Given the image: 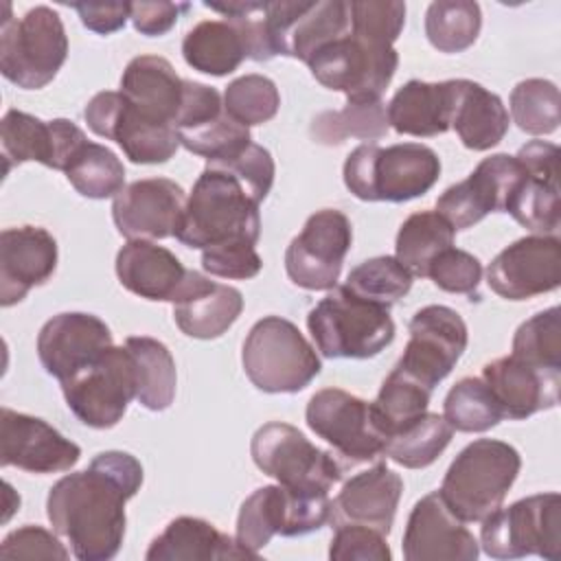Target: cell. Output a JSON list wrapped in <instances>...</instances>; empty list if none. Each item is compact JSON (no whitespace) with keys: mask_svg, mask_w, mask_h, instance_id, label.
<instances>
[{"mask_svg":"<svg viewBox=\"0 0 561 561\" xmlns=\"http://www.w3.org/2000/svg\"><path fill=\"white\" fill-rule=\"evenodd\" d=\"M131 351L138 370V392L136 399L151 412L167 410L175 399V362L171 351L156 337L131 335L125 340Z\"/></svg>","mask_w":561,"mask_h":561,"instance_id":"obj_35","label":"cell"},{"mask_svg":"<svg viewBox=\"0 0 561 561\" xmlns=\"http://www.w3.org/2000/svg\"><path fill=\"white\" fill-rule=\"evenodd\" d=\"M408 331L410 340L394 368L434 392L467 348V324L451 307L427 305L412 316Z\"/></svg>","mask_w":561,"mask_h":561,"instance_id":"obj_16","label":"cell"},{"mask_svg":"<svg viewBox=\"0 0 561 561\" xmlns=\"http://www.w3.org/2000/svg\"><path fill=\"white\" fill-rule=\"evenodd\" d=\"M329 557L333 561H390L392 552L379 530L362 524H340L333 526Z\"/></svg>","mask_w":561,"mask_h":561,"instance_id":"obj_53","label":"cell"},{"mask_svg":"<svg viewBox=\"0 0 561 561\" xmlns=\"http://www.w3.org/2000/svg\"><path fill=\"white\" fill-rule=\"evenodd\" d=\"M250 454L265 476L296 491L329 493L344 471L333 454L316 447L300 430L280 421L265 423L254 432Z\"/></svg>","mask_w":561,"mask_h":561,"instance_id":"obj_11","label":"cell"},{"mask_svg":"<svg viewBox=\"0 0 561 561\" xmlns=\"http://www.w3.org/2000/svg\"><path fill=\"white\" fill-rule=\"evenodd\" d=\"M83 118L96 136L114 140L136 164H162L180 147L175 127L142 116L121 90L94 94L83 110Z\"/></svg>","mask_w":561,"mask_h":561,"instance_id":"obj_14","label":"cell"},{"mask_svg":"<svg viewBox=\"0 0 561 561\" xmlns=\"http://www.w3.org/2000/svg\"><path fill=\"white\" fill-rule=\"evenodd\" d=\"M519 226L535 234H557L559 230V184L557 178L535 175L524 169V178L508 197L506 210Z\"/></svg>","mask_w":561,"mask_h":561,"instance_id":"obj_40","label":"cell"},{"mask_svg":"<svg viewBox=\"0 0 561 561\" xmlns=\"http://www.w3.org/2000/svg\"><path fill=\"white\" fill-rule=\"evenodd\" d=\"M171 302L175 324L184 335L195 340H215L224 335L243 311V296L239 289L215 283L195 270H186Z\"/></svg>","mask_w":561,"mask_h":561,"instance_id":"obj_27","label":"cell"},{"mask_svg":"<svg viewBox=\"0 0 561 561\" xmlns=\"http://www.w3.org/2000/svg\"><path fill=\"white\" fill-rule=\"evenodd\" d=\"M386 105L379 101H346L342 110L322 112L311 123L313 140L340 145L346 138L379 140L388 134Z\"/></svg>","mask_w":561,"mask_h":561,"instance_id":"obj_38","label":"cell"},{"mask_svg":"<svg viewBox=\"0 0 561 561\" xmlns=\"http://www.w3.org/2000/svg\"><path fill=\"white\" fill-rule=\"evenodd\" d=\"M513 123L530 134L546 136L559 127V88L548 79H524L511 92Z\"/></svg>","mask_w":561,"mask_h":561,"instance_id":"obj_46","label":"cell"},{"mask_svg":"<svg viewBox=\"0 0 561 561\" xmlns=\"http://www.w3.org/2000/svg\"><path fill=\"white\" fill-rule=\"evenodd\" d=\"M451 127L467 149L486 151L506 136L508 110L502 99L484 85L469 79H456Z\"/></svg>","mask_w":561,"mask_h":561,"instance_id":"obj_33","label":"cell"},{"mask_svg":"<svg viewBox=\"0 0 561 561\" xmlns=\"http://www.w3.org/2000/svg\"><path fill=\"white\" fill-rule=\"evenodd\" d=\"M4 171L22 162H39L66 171L75 153L88 142L85 134L68 118L42 121L33 114L9 110L0 123Z\"/></svg>","mask_w":561,"mask_h":561,"instance_id":"obj_20","label":"cell"},{"mask_svg":"<svg viewBox=\"0 0 561 561\" xmlns=\"http://www.w3.org/2000/svg\"><path fill=\"white\" fill-rule=\"evenodd\" d=\"M259 237V202L237 178L206 167L186 197L175 239L186 248L206 250L228 241H248L256 245Z\"/></svg>","mask_w":561,"mask_h":561,"instance_id":"obj_2","label":"cell"},{"mask_svg":"<svg viewBox=\"0 0 561 561\" xmlns=\"http://www.w3.org/2000/svg\"><path fill=\"white\" fill-rule=\"evenodd\" d=\"M2 559H68L70 552L57 539V533L42 526L26 524L18 530H11L0 543Z\"/></svg>","mask_w":561,"mask_h":561,"instance_id":"obj_55","label":"cell"},{"mask_svg":"<svg viewBox=\"0 0 561 561\" xmlns=\"http://www.w3.org/2000/svg\"><path fill=\"white\" fill-rule=\"evenodd\" d=\"M182 57L197 72L226 77L248 59V53L239 31L230 22L204 20L184 35Z\"/></svg>","mask_w":561,"mask_h":561,"instance_id":"obj_34","label":"cell"},{"mask_svg":"<svg viewBox=\"0 0 561 561\" xmlns=\"http://www.w3.org/2000/svg\"><path fill=\"white\" fill-rule=\"evenodd\" d=\"M342 175L357 199L401 204L425 195L438 182L440 160L421 142H364L346 156Z\"/></svg>","mask_w":561,"mask_h":561,"instance_id":"obj_3","label":"cell"},{"mask_svg":"<svg viewBox=\"0 0 561 561\" xmlns=\"http://www.w3.org/2000/svg\"><path fill=\"white\" fill-rule=\"evenodd\" d=\"M112 346L110 327L94 313L66 311L53 316L37 335L44 370L59 383Z\"/></svg>","mask_w":561,"mask_h":561,"instance_id":"obj_24","label":"cell"},{"mask_svg":"<svg viewBox=\"0 0 561 561\" xmlns=\"http://www.w3.org/2000/svg\"><path fill=\"white\" fill-rule=\"evenodd\" d=\"M188 2H131L129 20L134 28L147 37L164 35L173 28L178 18L188 11Z\"/></svg>","mask_w":561,"mask_h":561,"instance_id":"obj_57","label":"cell"},{"mask_svg":"<svg viewBox=\"0 0 561 561\" xmlns=\"http://www.w3.org/2000/svg\"><path fill=\"white\" fill-rule=\"evenodd\" d=\"M116 276L127 291L140 298L171 302L186 267L171 250L149 239H129L116 254Z\"/></svg>","mask_w":561,"mask_h":561,"instance_id":"obj_31","label":"cell"},{"mask_svg":"<svg viewBox=\"0 0 561 561\" xmlns=\"http://www.w3.org/2000/svg\"><path fill=\"white\" fill-rule=\"evenodd\" d=\"M522 178L524 167L515 156L493 153L436 199V213L454 230L471 228L489 213H504Z\"/></svg>","mask_w":561,"mask_h":561,"instance_id":"obj_18","label":"cell"},{"mask_svg":"<svg viewBox=\"0 0 561 561\" xmlns=\"http://www.w3.org/2000/svg\"><path fill=\"white\" fill-rule=\"evenodd\" d=\"M206 167L226 171L232 178H237L243 184V188L259 204L267 197V193H270V188L274 184V173H276L272 153L265 147L256 145V142L245 145L243 149H239L237 153H232L228 158L206 162Z\"/></svg>","mask_w":561,"mask_h":561,"instance_id":"obj_51","label":"cell"},{"mask_svg":"<svg viewBox=\"0 0 561 561\" xmlns=\"http://www.w3.org/2000/svg\"><path fill=\"white\" fill-rule=\"evenodd\" d=\"M489 287L506 300H528L561 285V241L530 234L506 245L486 270Z\"/></svg>","mask_w":561,"mask_h":561,"instance_id":"obj_19","label":"cell"},{"mask_svg":"<svg viewBox=\"0 0 561 561\" xmlns=\"http://www.w3.org/2000/svg\"><path fill=\"white\" fill-rule=\"evenodd\" d=\"M241 362L248 379L263 392L291 394L307 388L322 368L300 329L280 316H265L250 329Z\"/></svg>","mask_w":561,"mask_h":561,"instance_id":"obj_6","label":"cell"},{"mask_svg":"<svg viewBox=\"0 0 561 561\" xmlns=\"http://www.w3.org/2000/svg\"><path fill=\"white\" fill-rule=\"evenodd\" d=\"M61 392L83 425L94 430L114 427L138 392V370L131 351L112 344L96 359L61 381Z\"/></svg>","mask_w":561,"mask_h":561,"instance_id":"obj_10","label":"cell"},{"mask_svg":"<svg viewBox=\"0 0 561 561\" xmlns=\"http://www.w3.org/2000/svg\"><path fill=\"white\" fill-rule=\"evenodd\" d=\"M206 9L217 11L224 15L226 22H230L243 44L248 59L252 61H267L276 57L272 39H270V24H267V2H204Z\"/></svg>","mask_w":561,"mask_h":561,"instance_id":"obj_50","label":"cell"},{"mask_svg":"<svg viewBox=\"0 0 561 561\" xmlns=\"http://www.w3.org/2000/svg\"><path fill=\"white\" fill-rule=\"evenodd\" d=\"M142 467L127 451H101L83 471L59 478L46 500L53 530L79 561H110L125 537V502L138 493Z\"/></svg>","mask_w":561,"mask_h":561,"instance_id":"obj_1","label":"cell"},{"mask_svg":"<svg viewBox=\"0 0 561 561\" xmlns=\"http://www.w3.org/2000/svg\"><path fill=\"white\" fill-rule=\"evenodd\" d=\"M178 138L184 149L206 158V162L228 158L252 142L250 127L237 123L226 110L204 125L178 131Z\"/></svg>","mask_w":561,"mask_h":561,"instance_id":"obj_48","label":"cell"},{"mask_svg":"<svg viewBox=\"0 0 561 561\" xmlns=\"http://www.w3.org/2000/svg\"><path fill=\"white\" fill-rule=\"evenodd\" d=\"M482 11L471 0H438L425 11V35L440 53L467 50L480 33Z\"/></svg>","mask_w":561,"mask_h":561,"instance_id":"obj_42","label":"cell"},{"mask_svg":"<svg viewBox=\"0 0 561 561\" xmlns=\"http://www.w3.org/2000/svg\"><path fill=\"white\" fill-rule=\"evenodd\" d=\"M184 83L186 79H182L164 57L138 55L123 70L121 92L149 121L175 127Z\"/></svg>","mask_w":561,"mask_h":561,"instance_id":"obj_30","label":"cell"},{"mask_svg":"<svg viewBox=\"0 0 561 561\" xmlns=\"http://www.w3.org/2000/svg\"><path fill=\"white\" fill-rule=\"evenodd\" d=\"M451 436L454 430L445 421V416L425 412L405 430L388 438L383 456H388L390 460L405 469H423L430 467L445 451Z\"/></svg>","mask_w":561,"mask_h":561,"instance_id":"obj_39","label":"cell"},{"mask_svg":"<svg viewBox=\"0 0 561 561\" xmlns=\"http://www.w3.org/2000/svg\"><path fill=\"white\" fill-rule=\"evenodd\" d=\"M147 561H224V559H256L237 539L219 533L210 522L199 517H175L151 541Z\"/></svg>","mask_w":561,"mask_h":561,"instance_id":"obj_32","label":"cell"},{"mask_svg":"<svg viewBox=\"0 0 561 561\" xmlns=\"http://www.w3.org/2000/svg\"><path fill=\"white\" fill-rule=\"evenodd\" d=\"M522 167L528 173L535 175H550L557 178V160H559V147L548 142V140H530L526 142L517 156H515Z\"/></svg>","mask_w":561,"mask_h":561,"instance_id":"obj_59","label":"cell"},{"mask_svg":"<svg viewBox=\"0 0 561 561\" xmlns=\"http://www.w3.org/2000/svg\"><path fill=\"white\" fill-rule=\"evenodd\" d=\"M81 458V447L59 434L44 419L0 410V465L28 473H59L72 469Z\"/></svg>","mask_w":561,"mask_h":561,"instance_id":"obj_21","label":"cell"},{"mask_svg":"<svg viewBox=\"0 0 561 561\" xmlns=\"http://www.w3.org/2000/svg\"><path fill=\"white\" fill-rule=\"evenodd\" d=\"M344 287L364 300L390 309L410 291L412 274L394 256H375L353 267Z\"/></svg>","mask_w":561,"mask_h":561,"instance_id":"obj_45","label":"cell"},{"mask_svg":"<svg viewBox=\"0 0 561 561\" xmlns=\"http://www.w3.org/2000/svg\"><path fill=\"white\" fill-rule=\"evenodd\" d=\"M221 112H224V99L213 85L186 79L182 107H180V114L175 121V131L204 125V123L217 118Z\"/></svg>","mask_w":561,"mask_h":561,"instance_id":"obj_56","label":"cell"},{"mask_svg":"<svg viewBox=\"0 0 561 561\" xmlns=\"http://www.w3.org/2000/svg\"><path fill=\"white\" fill-rule=\"evenodd\" d=\"M403 493V480L386 462L351 476L331 502V526L362 524L388 535Z\"/></svg>","mask_w":561,"mask_h":561,"instance_id":"obj_26","label":"cell"},{"mask_svg":"<svg viewBox=\"0 0 561 561\" xmlns=\"http://www.w3.org/2000/svg\"><path fill=\"white\" fill-rule=\"evenodd\" d=\"M454 232L436 210L412 213L397 232L394 259L412 276H425L434 256L454 245Z\"/></svg>","mask_w":561,"mask_h":561,"instance_id":"obj_36","label":"cell"},{"mask_svg":"<svg viewBox=\"0 0 561 561\" xmlns=\"http://www.w3.org/2000/svg\"><path fill=\"white\" fill-rule=\"evenodd\" d=\"M425 276H430L443 291L471 296L482 278V263L471 252L449 245L434 256Z\"/></svg>","mask_w":561,"mask_h":561,"instance_id":"obj_52","label":"cell"},{"mask_svg":"<svg viewBox=\"0 0 561 561\" xmlns=\"http://www.w3.org/2000/svg\"><path fill=\"white\" fill-rule=\"evenodd\" d=\"M307 327L320 355L331 359H368L394 340L390 309L359 298L344 285L329 289L309 311Z\"/></svg>","mask_w":561,"mask_h":561,"instance_id":"obj_5","label":"cell"},{"mask_svg":"<svg viewBox=\"0 0 561 561\" xmlns=\"http://www.w3.org/2000/svg\"><path fill=\"white\" fill-rule=\"evenodd\" d=\"M331 515L329 493L296 491L283 484L256 489L239 508L234 539L259 557L274 535L298 537L322 528Z\"/></svg>","mask_w":561,"mask_h":561,"instance_id":"obj_9","label":"cell"},{"mask_svg":"<svg viewBox=\"0 0 561 561\" xmlns=\"http://www.w3.org/2000/svg\"><path fill=\"white\" fill-rule=\"evenodd\" d=\"M75 191L90 199L116 197L125 188V167L121 158L99 142H85L64 171Z\"/></svg>","mask_w":561,"mask_h":561,"instance_id":"obj_41","label":"cell"},{"mask_svg":"<svg viewBox=\"0 0 561 561\" xmlns=\"http://www.w3.org/2000/svg\"><path fill=\"white\" fill-rule=\"evenodd\" d=\"M351 35L377 46H392L405 24V4L399 0H353Z\"/></svg>","mask_w":561,"mask_h":561,"instance_id":"obj_49","label":"cell"},{"mask_svg":"<svg viewBox=\"0 0 561 561\" xmlns=\"http://www.w3.org/2000/svg\"><path fill=\"white\" fill-rule=\"evenodd\" d=\"M313 79L346 101H379L399 66L394 46H377L351 35V31L320 48L309 59Z\"/></svg>","mask_w":561,"mask_h":561,"instance_id":"obj_13","label":"cell"},{"mask_svg":"<svg viewBox=\"0 0 561 561\" xmlns=\"http://www.w3.org/2000/svg\"><path fill=\"white\" fill-rule=\"evenodd\" d=\"M202 267L210 276L248 280L261 272L263 261L254 250V243L228 241L202 250Z\"/></svg>","mask_w":561,"mask_h":561,"instance_id":"obj_54","label":"cell"},{"mask_svg":"<svg viewBox=\"0 0 561 561\" xmlns=\"http://www.w3.org/2000/svg\"><path fill=\"white\" fill-rule=\"evenodd\" d=\"M351 243L353 228L342 210L322 208L313 213L285 250L289 280L309 291L333 289Z\"/></svg>","mask_w":561,"mask_h":561,"instance_id":"obj_15","label":"cell"},{"mask_svg":"<svg viewBox=\"0 0 561 561\" xmlns=\"http://www.w3.org/2000/svg\"><path fill=\"white\" fill-rule=\"evenodd\" d=\"M7 15L0 24V72L24 90L48 85L68 55L64 22L50 7H33L22 18Z\"/></svg>","mask_w":561,"mask_h":561,"instance_id":"obj_7","label":"cell"},{"mask_svg":"<svg viewBox=\"0 0 561 561\" xmlns=\"http://www.w3.org/2000/svg\"><path fill=\"white\" fill-rule=\"evenodd\" d=\"M443 416L456 432H486L495 427L504 414L482 377H465L451 386L443 403Z\"/></svg>","mask_w":561,"mask_h":561,"instance_id":"obj_43","label":"cell"},{"mask_svg":"<svg viewBox=\"0 0 561 561\" xmlns=\"http://www.w3.org/2000/svg\"><path fill=\"white\" fill-rule=\"evenodd\" d=\"M482 379L497 399L502 414L513 421L528 419L559 403L561 373L539 370L513 355L484 364Z\"/></svg>","mask_w":561,"mask_h":561,"instance_id":"obj_28","label":"cell"},{"mask_svg":"<svg viewBox=\"0 0 561 561\" xmlns=\"http://www.w3.org/2000/svg\"><path fill=\"white\" fill-rule=\"evenodd\" d=\"M280 94L276 83L263 75H243L224 90V110L237 123L252 127L272 121L278 112Z\"/></svg>","mask_w":561,"mask_h":561,"instance_id":"obj_47","label":"cell"},{"mask_svg":"<svg viewBox=\"0 0 561 561\" xmlns=\"http://www.w3.org/2000/svg\"><path fill=\"white\" fill-rule=\"evenodd\" d=\"M72 9L88 31L110 35L125 26L131 13V2H72Z\"/></svg>","mask_w":561,"mask_h":561,"instance_id":"obj_58","label":"cell"},{"mask_svg":"<svg viewBox=\"0 0 561 561\" xmlns=\"http://www.w3.org/2000/svg\"><path fill=\"white\" fill-rule=\"evenodd\" d=\"M513 357L548 373H561V318L559 307L535 313L513 335Z\"/></svg>","mask_w":561,"mask_h":561,"instance_id":"obj_44","label":"cell"},{"mask_svg":"<svg viewBox=\"0 0 561 561\" xmlns=\"http://www.w3.org/2000/svg\"><path fill=\"white\" fill-rule=\"evenodd\" d=\"M519 469L522 458L513 445L478 438L451 460L438 493L465 524L482 522L502 506Z\"/></svg>","mask_w":561,"mask_h":561,"instance_id":"obj_4","label":"cell"},{"mask_svg":"<svg viewBox=\"0 0 561 561\" xmlns=\"http://www.w3.org/2000/svg\"><path fill=\"white\" fill-rule=\"evenodd\" d=\"M482 550L491 559H519L537 554L561 559V495L537 493L497 508L482 519Z\"/></svg>","mask_w":561,"mask_h":561,"instance_id":"obj_8","label":"cell"},{"mask_svg":"<svg viewBox=\"0 0 561 561\" xmlns=\"http://www.w3.org/2000/svg\"><path fill=\"white\" fill-rule=\"evenodd\" d=\"M401 548L405 561H476L480 554L473 533L454 515L438 491L414 504Z\"/></svg>","mask_w":561,"mask_h":561,"instance_id":"obj_22","label":"cell"},{"mask_svg":"<svg viewBox=\"0 0 561 561\" xmlns=\"http://www.w3.org/2000/svg\"><path fill=\"white\" fill-rule=\"evenodd\" d=\"M186 195L169 178H145L127 184L112 202L116 230L127 239L175 237Z\"/></svg>","mask_w":561,"mask_h":561,"instance_id":"obj_23","label":"cell"},{"mask_svg":"<svg viewBox=\"0 0 561 561\" xmlns=\"http://www.w3.org/2000/svg\"><path fill=\"white\" fill-rule=\"evenodd\" d=\"M309 430L333 447L337 462L348 467L370 462L383 454L386 436L381 434L368 401L342 390H318L305 410Z\"/></svg>","mask_w":561,"mask_h":561,"instance_id":"obj_12","label":"cell"},{"mask_svg":"<svg viewBox=\"0 0 561 561\" xmlns=\"http://www.w3.org/2000/svg\"><path fill=\"white\" fill-rule=\"evenodd\" d=\"M454 105L456 79L438 83L410 79L390 99L386 116L397 134L432 138L451 129Z\"/></svg>","mask_w":561,"mask_h":561,"instance_id":"obj_29","label":"cell"},{"mask_svg":"<svg viewBox=\"0 0 561 561\" xmlns=\"http://www.w3.org/2000/svg\"><path fill=\"white\" fill-rule=\"evenodd\" d=\"M57 267V241L39 226L4 228L0 232V305L20 302L44 285Z\"/></svg>","mask_w":561,"mask_h":561,"instance_id":"obj_25","label":"cell"},{"mask_svg":"<svg viewBox=\"0 0 561 561\" xmlns=\"http://www.w3.org/2000/svg\"><path fill=\"white\" fill-rule=\"evenodd\" d=\"M270 39L276 55L305 64L327 44L351 31L346 0H276L267 2Z\"/></svg>","mask_w":561,"mask_h":561,"instance_id":"obj_17","label":"cell"},{"mask_svg":"<svg viewBox=\"0 0 561 561\" xmlns=\"http://www.w3.org/2000/svg\"><path fill=\"white\" fill-rule=\"evenodd\" d=\"M432 390L401 370L392 368L383 379L377 399L370 403L375 421L386 436V443L397 432L405 430L410 423L421 419L427 412Z\"/></svg>","mask_w":561,"mask_h":561,"instance_id":"obj_37","label":"cell"}]
</instances>
